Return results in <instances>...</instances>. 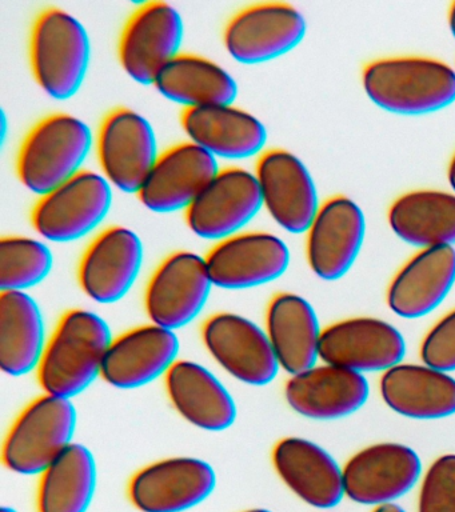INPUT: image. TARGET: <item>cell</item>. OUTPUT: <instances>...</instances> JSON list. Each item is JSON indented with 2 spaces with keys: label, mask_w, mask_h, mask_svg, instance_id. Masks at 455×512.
<instances>
[{
  "label": "cell",
  "mask_w": 455,
  "mask_h": 512,
  "mask_svg": "<svg viewBox=\"0 0 455 512\" xmlns=\"http://www.w3.org/2000/svg\"><path fill=\"white\" fill-rule=\"evenodd\" d=\"M114 336L97 312L71 308L49 335L37 378L45 394L74 400L98 378Z\"/></svg>",
  "instance_id": "cell-1"
},
{
  "label": "cell",
  "mask_w": 455,
  "mask_h": 512,
  "mask_svg": "<svg viewBox=\"0 0 455 512\" xmlns=\"http://www.w3.org/2000/svg\"><path fill=\"white\" fill-rule=\"evenodd\" d=\"M362 86L390 114L430 115L455 103V68L429 56H391L367 64Z\"/></svg>",
  "instance_id": "cell-2"
},
{
  "label": "cell",
  "mask_w": 455,
  "mask_h": 512,
  "mask_svg": "<svg viewBox=\"0 0 455 512\" xmlns=\"http://www.w3.org/2000/svg\"><path fill=\"white\" fill-rule=\"evenodd\" d=\"M93 131L77 116L57 112L35 123L17 155L19 182L41 196L79 174L93 148Z\"/></svg>",
  "instance_id": "cell-3"
},
{
  "label": "cell",
  "mask_w": 455,
  "mask_h": 512,
  "mask_svg": "<svg viewBox=\"0 0 455 512\" xmlns=\"http://www.w3.org/2000/svg\"><path fill=\"white\" fill-rule=\"evenodd\" d=\"M29 59L38 86L50 98L69 100L81 90L89 71V34L69 12L45 8L31 26Z\"/></svg>",
  "instance_id": "cell-4"
},
{
  "label": "cell",
  "mask_w": 455,
  "mask_h": 512,
  "mask_svg": "<svg viewBox=\"0 0 455 512\" xmlns=\"http://www.w3.org/2000/svg\"><path fill=\"white\" fill-rule=\"evenodd\" d=\"M78 412L73 400L43 394L31 400L11 423L2 448L7 470L39 476L74 442Z\"/></svg>",
  "instance_id": "cell-5"
},
{
  "label": "cell",
  "mask_w": 455,
  "mask_h": 512,
  "mask_svg": "<svg viewBox=\"0 0 455 512\" xmlns=\"http://www.w3.org/2000/svg\"><path fill=\"white\" fill-rule=\"evenodd\" d=\"M111 206L113 186L105 176L82 170L38 199L31 210V226L49 242H75L97 230Z\"/></svg>",
  "instance_id": "cell-6"
},
{
  "label": "cell",
  "mask_w": 455,
  "mask_h": 512,
  "mask_svg": "<svg viewBox=\"0 0 455 512\" xmlns=\"http://www.w3.org/2000/svg\"><path fill=\"white\" fill-rule=\"evenodd\" d=\"M94 146L107 182L138 195L159 156L149 120L129 107H115L103 116Z\"/></svg>",
  "instance_id": "cell-7"
},
{
  "label": "cell",
  "mask_w": 455,
  "mask_h": 512,
  "mask_svg": "<svg viewBox=\"0 0 455 512\" xmlns=\"http://www.w3.org/2000/svg\"><path fill=\"white\" fill-rule=\"evenodd\" d=\"M213 287L205 256L173 252L158 264L146 284L147 318L150 323L177 332L202 314Z\"/></svg>",
  "instance_id": "cell-8"
},
{
  "label": "cell",
  "mask_w": 455,
  "mask_h": 512,
  "mask_svg": "<svg viewBox=\"0 0 455 512\" xmlns=\"http://www.w3.org/2000/svg\"><path fill=\"white\" fill-rule=\"evenodd\" d=\"M306 31L305 16L289 3L251 4L231 16L223 30V46L238 63L255 66L290 54Z\"/></svg>",
  "instance_id": "cell-9"
},
{
  "label": "cell",
  "mask_w": 455,
  "mask_h": 512,
  "mask_svg": "<svg viewBox=\"0 0 455 512\" xmlns=\"http://www.w3.org/2000/svg\"><path fill=\"white\" fill-rule=\"evenodd\" d=\"M201 336L214 362L246 386H269L281 371L265 328L246 316L217 312L202 324Z\"/></svg>",
  "instance_id": "cell-10"
},
{
  "label": "cell",
  "mask_w": 455,
  "mask_h": 512,
  "mask_svg": "<svg viewBox=\"0 0 455 512\" xmlns=\"http://www.w3.org/2000/svg\"><path fill=\"white\" fill-rule=\"evenodd\" d=\"M217 472L206 460L173 456L139 468L127 496L139 512H187L201 506L217 488Z\"/></svg>",
  "instance_id": "cell-11"
},
{
  "label": "cell",
  "mask_w": 455,
  "mask_h": 512,
  "mask_svg": "<svg viewBox=\"0 0 455 512\" xmlns=\"http://www.w3.org/2000/svg\"><path fill=\"white\" fill-rule=\"evenodd\" d=\"M183 35L185 27L177 8L165 2L142 4L119 36V63L134 82L153 86L159 72L181 54Z\"/></svg>",
  "instance_id": "cell-12"
},
{
  "label": "cell",
  "mask_w": 455,
  "mask_h": 512,
  "mask_svg": "<svg viewBox=\"0 0 455 512\" xmlns=\"http://www.w3.org/2000/svg\"><path fill=\"white\" fill-rule=\"evenodd\" d=\"M422 470L421 458L406 444H373L343 466L345 495L361 506L394 504L421 482Z\"/></svg>",
  "instance_id": "cell-13"
},
{
  "label": "cell",
  "mask_w": 455,
  "mask_h": 512,
  "mask_svg": "<svg viewBox=\"0 0 455 512\" xmlns=\"http://www.w3.org/2000/svg\"><path fill=\"white\" fill-rule=\"evenodd\" d=\"M262 207L254 172L226 167L219 170L187 208L185 220L198 238L218 243L245 230Z\"/></svg>",
  "instance_id": "cell-14"
},
{
  "label": "cell",
  "mask_w": 455,
  "mask_h": 512,
  "mask_svg": "<svg viewBox=\"0 0 455 512\" xmlns=\"http://www.w3.org/2000/svg\"><path fill=\"white\" fill-rule=\"evenodd\" d=\"M254 174L274 222L290 234H306L321 207L306 164L293 152L270 148L258 156Z\"/></svg>",
  "instance_id": "cell-15"
},
{
  "label": "cell",
  "mask_w": 455,
  "mask_h": 512,
  "mask_svg": "<svg viewBox=\"0 0 455 512\" xmlns=\"http://www.w3.org/2000/svg\"><path fill=\"white\" fill-rule=\"evenodd\" d=\"M205 260L214 287L243 291L281 279L289 270L291 256L278 236L242 231L215 243Z\"/></svg>",
  "instance_id": "cell-16"
},
{
  "label": "cell",
  "mask_w": 455,
  "mask_h": 512,
  "mask_svg": "<svg viewBox=\"0 0 455 512\" xmlns=\"http://www.w3.org/2000/svg\"><path fill=\"white\" fill-rule=\"evenodd\" d=\"M366 228L365 212L349 196L322 203L306 232V258L314 275L325 282L345 278L361 254Z\"/></svg>",
  "instance_id": "cell-17"
},
{
  "label": "cell",
  "mask_w": 455,
  "mask_h": 512,
  "mask_svg": "<svg viewBox=\"0 0 455 512\" xmlns=\"http://www.w3.org/2000/svg\"><path fill=\"white\" fill-rule=\"evenodd\" d=\"M143 244L133 230L111 226L95 235L78 264L83 294L99 304L121 302L141 275Z\"/></svg>",
  "instance_id": "cell-18"
},
{
  "label": "cell",
  "mask_w": 455,
  "mask_h": 512,
  "mask_svg": "<svg viewBox=\"0 0 455 512\" xmlns=\"http://www.w3.org/2000/svg\"><path fill=\"white\" fill-rule=\"evenodd\" d=\"M406 340L401 331L378 318L343 319L322 331L319 359L359 374L386 372L403 362Z\"/></svg>",
  "instance_id": "cell-19"
},
{
  "label": "cell",
  "mask_w": 455,
  "mask_h": 512,
  "mask_svg": "<svg viewBox=\"0 0 455 512\" xmlns=\"http://www.w3.org/2000/svg\"><path fill=\"white\" fill-rule=\"evenodd\" d=\"M181 343L177 332L149 323L114 336L102 379L118 390H137L155 380L165 379L179 360Z\"/></svg>",
  "instance_id": "cell-20"
},
{
  "label": "cell",
  "mask_w": 455,
  "mask_h": 512,
  "mask_svg": "<svg viewBox=\"0 0 455 512\" xmlns=\"http://www.w3.org/2000/svg\"><path fill=\"white\" fill-rule=\"evenodd\" d=\"M219 170L217 158L197 144H174L159 154L138 192L139 202L157 214L185 212Z\"/></svg>",
  "instance_id": "cell-21"
},
{
  "label": "cell",
  "mask_w": 455,
  "mask_h": 512,
  "mask_svg": "<svg viewBox=\"0 0 455 512\" xmlns=\"http://www.w3.org/2000/svg\"><path fill=\"white\" fill-rule=\"evenodd\" d=\"M271 462L279 479L298 499L317 510H331L345 498L343 467L319 444L287 436L275 444Z\"/></svg>",
  "instance_id": "cell-22"
},
{
  "label": "cell",
  "mask_w": 455,
  "mask_h": 512,
  "mask_svg": "<svg viewBox=\"0 0 455 512\" xmlns=\"http://www.w3.org/2000/svg\"><path fill=\"white\" fill-rule=\"evenodd\" d=\"M287 404L303 418L339 420L361 410L370 398L366 375L323 363L290 376L285 386Z\"/></svg>",
  "instance_id": "cell-23"
},
{
  "label": "cell",
  "mask_w": 455,
  "mask_h": 512,
  "mask_svg": "<svg viewBox=\"0 0 455 512\" xmlns=\"http://www.w3.org/2000/svg\"><path fill=\"white\" fill-rule=\"evenodd\" d=\"M454 286L455 248L419 250L391 280L387 306L399 318H425L445 302Z\"/></svg>",
  "instance_id": "cell-24"
},
{
  "label": "cell",
  "mask_w": 455,
  "mask_h": 512,
  "mask_svg": "<svg viewBox=\"0 0 455 512\" xmlns=\"http://www.w3.org/2000/svg\"><path fill=\"white\" fill-rule=\"evenodd\" d=\"M167 398L182 419L202 431L222 432L234 426L237 403L205 366L179 359L165 376Z\"/></svg>",
  "instance_id": "cell-25"
},
{
  "label": "cell",
  "mask_w": 455,
  "mask_h": 512,
  "mask_svg": "<svg viewBox=\"0 0 455 512\" xmlns=\"http://www.w3.org/2000/svg\"><path fill=\"white\" fill-rule=\"evenodd\" d=\"M181 126L190 142L214 158L249 159L266 151L265 124L234 104L186 108L181 112Z\"/></svg>",
  "instance_id": "cell-26"
},
{
  "label": "cell",
  "mask_w": 455,
  "mask_h": 512,
  "mask_svg": "<svg viewBox=\"0 0 455 512\" xmlns=\"http://www.w3.org/2000/svg\"><path fill=\"white\" fill-rule=\"evenodd\" d=\"M265 331L281 370L290 376L317 366L322 328L313 304L294 292H279L266 308Z\"/></svg>",
  "instance_id": "cell-27"
},
{
  "label": "cell",
  "mask_w": 455,
  "mask_h": 512,
  "mask_svg": "<svg viewBox=\"0 0 455 512\" xmlns=\"http://www.w3.org/2000/svg\"><path fill=\"white\" fill-rule=\"evenodd\" d=\"M379 392L403 418L439 420L455 415V378L426 364H405L383 372Z\"/></svg>",
  "instance_id": "cell-28"
},
{
  "label": "cell",
  "mask_w": 455,
  "mask_h": 512,
  "mask_svg": "<svg viewBox=\"0 0 455 512\" xmlns=\"http://www.w3.org/2000/svg\"><path fill=\"white\" fill-rule=\"evenodd\" d=\"M49 336L37 300L29 292L0 294V368L22 378L37 372Z\"/></svg>",
  "instance_id": "cell-29"
},
{
  "label": "cell",
  "mask_w": 455,
  "mask_h": 512,
  "mask_svg": "<svg viewBox=\"0 0 455 512\" xmlns=\"http://www.w3.org/2000/svg\"><path fill=\"white\" fill-rule=\"evenodd\" d=\"M387 222L398 239L418 250L454 247L455 194L441 190L406 192L391 203Z\"/></svg>",
  "instance_id": "cell-30"
},
{
  "label": "cell",
  "mask_w": 455,
  "mask_h": 512,
  "mask_svg": "<svg viewBox=\"0 0 455 512\" xmlns=\"http://www.w3.org/2000/svg\"><path fill=\"white\" fill-rule=\"evenodd\" d=\"M155 90L186 108L230 106L238 98L233 76L213 60L181 52L157 76Z\"/></svg>",
  "instance_id": "cell-31"
},
{
  "label": "cell",
  "mask_w": 455,
  "mask_h": 512,
  "mask_svg": "<svg viewBox=\"0 0 455 512\" xmlns=\"http://www.w3.org/2000/svg\"><path fill=\"white\" fill-rule=\"evenodd\" d=\"M97 460L73 443L39 475L37 512H87L97 494Z\"/></svg>",
  "instance_id": "cell-32"
},
{
  "label": "cell",
  "mask_w": 455,
  "mask_h": 512,
  "mask_svg": "<svg viewBox=\"0 0 455 512\" xmlns=\"http://www.w3.org/2000/svg\"><path fill=\"white\" fill-rule=\"evenodd\" d=\"M54 267L47 244L29 236L9 235L0 240L2 292H27L45 282Z\"/></svg>",
  "instance_id": "cell-33"
},
{
  "label": "cell",
  "mask_w": 455,
  "mask_h": 512,
  "mask_svg": "<svg viewBox=\"0 0 455 512\" xmlns=\"http://www.w3.org/2000/svg\"><path fill=\"white\" fill-rule=\"evenodd\" d=\"M418 512H455V454L435 459L421 480Z\"/></svg>",
  "instance_id": "cell-34"
},
{
  "label": "cell",
  "mask_w": 455,
  "mask_h": 512,
  "mask_svg": "<svg viewBox=\"0 0 455 512\" xmlns=\"http://www.w3.org/2000/svg\"><path fill=\"white\" fill-rule=\"evenodd\" d=\"M419 355L426 366L446 374L455 371V308L430 328Z\"/></svg>",
  "instance_id": "cell-35"
},
{
  "label": "cell",
  "mask_w": 455,
  "mask_h": 512,
  "mask_svg": "<svg viewBox=\"0 0 455 512\" xmlns=\"http://www.w3.org/2000/svg\"><path fill=\"white\" fill-rule=\"evenodd\" d=\"M447 180H449L451 191L455 194V154L450 160L449 168H447Z\"/></svg>",
  "instance_id": "cell-36"
},
{
  "label": "cell",
  "mask_w": 455,
  "mask_h": 512,
  "mask_svg": "<svg viewBox=\"0 0 455 512\" xmlns=\"http://www.w3.org/2000/svg\"><path fill=\"white\" fill-rule=\"evenodd\" d=\"M373 512H406V510H405V508L399 506L398 503H394V504H386V506L374 508Z\"/></svg>",
  "instance_id": "cell-37"
},
{
  "label": "cell",
  "mask_w": 455,
  "mask_h": 512,
  "mask_svg": "<svg viewBox=\"0 0 455 512\" xmlns=\"http://www.w3.org/2000/svg\"><path fill=\"white\" fill-rule=\"evenodd\" d=\"M447 23H449L451 35H453L455 40V2L451 3L449 16H447Z\"/></svg>",
  "instance_id": "cell-38"
},
{
  "label": "cell",
  "mask_w": 455,
  "mask_h": 512,
  "mask_svg": "<svg viewBox=\"0 0 455 512\" xmlns=\"http://www.w3.org/2000/svg\"><path fill=\"white\" fill-rule=\"evenodd\" d=\"M242 512H273L270 510H267V508H251V510H246Z\"/></svg>",
  "instance_id": "cell-39"
},
{
  "label": "cell",
  "mask_w": 455,
  "mask_h": 512,
  "mask_svg": "<svg viewBox=\"0 0 455 512\" xmlns=\"http://www.w3.org/2000/svg\"><path fill=\"white\" fill-rule=\"evenodd\" d=\"M0 512H19V511L15 510V508L10 507V506H3L2 508H0Z\"/></svg>",
  "instance_id": "cell-40"
}]
</instances>
